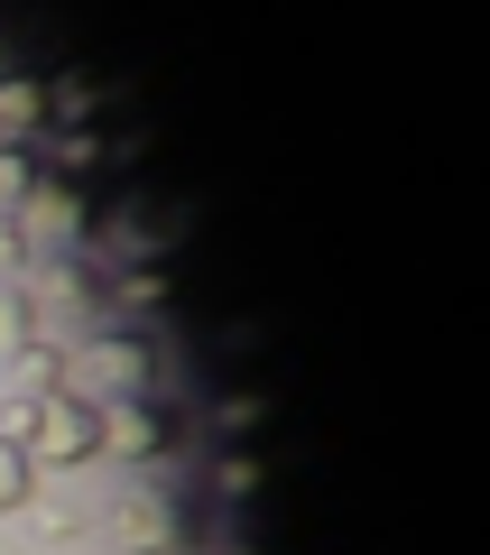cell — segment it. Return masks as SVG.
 Wrapping results in <instances>:
<instances>
[{"label": "cell", "mask_w": 490, "mask_h": 555, "mask_svg": "<svg viewBox=\"0 0 490 555\" xmlns=\"http://www.w3.org/2000/svg\"><path fill=\"white\" fill-rule=\"evenodd\" d=\"M177 444V416L157 408V398H102V454L120 463H157Z\"/></svg>", "instance_id": "3"}, {"label": "cell", "mask_w": 490, "mask_h": 555, "mask_svg": "<svg viewBox=\"0 0 490 555\" xmlns=\"http://www.w3.org/2000/svg\"><path fill=\"white\" fill-rule=\"evenodd\" d=\"M20 454L28 463H47V473H75V463H93L102 454V398L93 389H47V398H28V416H20Z\"/></svg>", "instance_id": "1"}, {"label": "cell", "mask_w": 490, "mask_h": 555, "mask_svg": "<svg viewBox=\"0 0 490 555\" xmlns=\"http://www.w3.org/2000/svg\"><path fill=\"white\" fill-rule=\"evenodd\" d=\"M38 102H47V120L83 130V120H93V102H102V83H93V75H56V83H38Z\"/></svg>", "instance_id": "5"}, {"label": "cell", "mask_w": 490, "mask_h": 555, "mask_svg": "<svg viewBox=\"0 0 490 555\" xmlns=\"http://www.w3.org/2000/svg\"><path fill=\"white\" fill-rule=\"evenodd\" d=\"M93 167H102V139H93V130H65V139H56V177L75 185V177H93Z\"/></svg>", "instance_id": "11"}, {"label": "cell", "mask_w": 490, "mask_h": 555, "mask_svg": "<svg viewBox=\"0 0 490 555\" xmlns=\"http://www.w3.org/2000/svg\"><path fill=\"white\" fill-rule=\"evenodd\" d=\"M38 177H47V167L28 158V139H0V195L20 204V195H28V185H38Z\"/></svg>", "instance_id": "10"}, {"label": "cell", "mask_w": 490, "mask_h": 555, "mask_svg": "<svg viewBox=\"0 0 490 555\" xmlns=\"http://www.w3.org/2000/svg\"><path fill=\"white\" fill-rule=\"evenodd\" d=\"M38 120H47L38 83H28V75H0V139H28Z\"/></svg>", "instance_id": "8"}, {"label": "cell", "mask_w": 490, "mask_h": 555, "mask_svg": "<svg viewBox=\"0 0 490 555\" xmlns=\"http://www.w3.org/2000/svg\"><path fill=\"white\" fill-rule=\"evenodd\" d=\"M38 500V463L20 454V436H0V518H20Z\"/></svg>", "instance_id": "7"}, {"label": "cell", "mask_w": 490, "mask_h": 555, "mask_svg": "<svg viewBox=\"0 0 490 555\" xmlns=\"http://www.w3.org/2000/svg\"><path fill=\"white\" fill-rule=\"evenodd\" d=\"M83 195L65 177H38L20 195V214H10V232H20V259H75V241H83Z\"/></svg>", "instance_id": "2"}, {"label": "cell", "mask_w": 490, "mask_h": 555, "mask_svg": "<svg viewBox=\"0 0 490 555\" xmlns=\"http://www.w3.org/2000/svg\"><path fill=\"white\" fill-rule=\"evenodd\" d=\"M20 343H38V297L28 287H0V352H20Z\"/></svg>", "instance_id": "9"}, {"label": "cell", "mask_w": 490, "mask_h": 555, "mask_svg": "<svg viewBox=\"0 0 490 555\" xmlns=\"http://www.w3.org/2000/svg\"><path fill=\"white\" fill-rule=\"evenodd\" d=\"M120 546L130 555H177V509H167V491H130L120 500Z\"/></svg>", "instance_id": "4"}, {"label": "cell", "mask_w": 490, "mask_h": 555, "mask_svg": "<svg viewBox=\"0 0 490 555\" xmlns=\"http://www.w3.org/2000/svg\"><path fill=\"white\" fill-rule=\"evenodd\" d=\"M0 269H20V232L10 222H0Z\"/></svg>", "instance_id": "14"}, {"label": "cell", "mask_w": 490, "mask_h": 555, "mask_svg": "<svg viewBox=\"0 0 490 555\" xmlns=\"http://www.w3.org/2000/svg\"><path fill=\"white\" fill-rule=\"evenodd\" d=\"M222 491L250 500V491H259V463H250V454H232V463H222Z\"/></svg>", "instance_id": "12"}, {"label": "cell", "mask_w": 490, "mask_h": 555, "mask_svg": "<svg viewBox=\"0 0 490 555\" xmlns=\"http://www.w3.org/2000/svg\"><path fill=\"white\" fill-rule=\"evenodd\" d=\"M259 416H269V408H259V398H222V426H232V436H250Z\"/></svg>", "instance_id": "13"}, {"label": "cell", "mask_w": 490, "mask_h": 555, "mask_svg": "<svg viewBox=\"0 0 490 555\" xmlns=\"http://www.w3.org/2000/svg\"><path fill=\"white\" fill-rule=\"evenodd\" d=\"M10 379H20L28 398L65 389V352H56V343H20V352H10Z\"/></svg>", "instance_id": "6"}]
</instances>
